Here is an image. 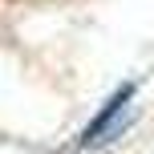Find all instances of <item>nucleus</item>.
I'll return each mask as SVG.
<instances>
[{"instance_id": "1", "label": "nucleus", "mask_w": 154, "mask_h": 154, "mask_svg": "<svg viewBox=\"0 0 154 154\" xmlns=\"http://www.w3.org/2000/svg\"><path fill=\"white\" fill-rule=\"evenodd\" d=\"M130 93H134V85H122V89H118V93H114V97H109V101H106V106H101V114H97V118H93V122H89V126H85V134H81V138H77V142H81V146H89V142H93V138H97V134H101V130H106V126H109V122H114V118H118V114H122V106H126V101H130Z\"/></svg>"}]
</instances>
